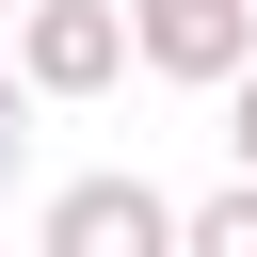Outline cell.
<instances>
[{"mask_svg":"<svg viewBox=\"0 0 257 257\" xmlns=\"http://www.w3.org/2000/svg\"><path fill=\"white\" fill-rule=\"evenodd\" d=\"M16 80L32 96H112L128 80V0H16Z\"/></svg>","mask_w":257,"mask_h":257,"instance_id":"obj_1","label":"cell"},{"mask_svg":"<svg viewBox=\"0 0 257 257\" xmlns=\"http://www.w3.org/2000/svg\"><path fill=\"white\" fill-rule=\"evenodd\" d=\"M32 257H177V193L145 177H64L32 209Z\"/></svg>","mask_w":257,"mask_h":257,"instance_id":"obj_2","label":"cell"},{"mask_svg":"<svg viewBox=\"0 0 257 257\" xmlns=\"http://www.w3.org/2000/svg\"><path fill=\"white\" fill-rule=\"evenodd\" d=\"M241 48H257V0H128V64H161V80H209L225 96Z\"/></svg>","mask_w":257,"mask_h":257,"instance_id":"obj_3","label":"cell"},{"mask_svg":"<svg viewBox=\"0 0 257 257\" xmlns=\"http://www.w3.org/2000/svg\"><path fill=\"white\" fill-rule=\"evenodd\" d=\"M177 257H257V177H225L209 209H177Z\"/></svg>","mask_w":257,"mask_h":257,"instance_id":"obj_4","label":"cell"},{"mask_svg":"<svg viewBox=\"0 0 257 257\" xmlns=\"http://www.w3.org/2000/svg\"><path fill=\"white\" fill-rule=\"evenodd\" d=\"M225 145H241V177H257V48L225 64Z\"/></svg>","mask_w":257,"mask_h":257,"instance_id":"obj_5","label":"cell"},{"mask_svg":"<svg viewBox=\"0 0 257 257\" xmlns=\"http://www.w3.org/2000/svg\"><path fill=\"white\" fill-rule=\"evenodd\" d=\"M16 161H32V80L0 64V193H16Z\"/></svg>","mask_w":257,"mask_h":257,"instance_id":"obj_6","label":"cell"},{"mask_svg":"<svg viewBox=\"0 0 257 257\" xmlns=\"http://www.w3.org/2000/svg\"><path fill=\"white\" fill-rule=\"evenodd\" d=\"M0 16H16V0H0Z\"/></svg>","mask_w":257,"mask_h":257,"instance_id":"obj_7","label":"cell"}]
</instances>
